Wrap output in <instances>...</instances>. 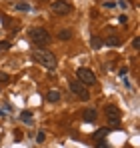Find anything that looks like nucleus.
<instances>
[{"label": "nucleus", "mask_w": 140, "mask_h": 148, "mask_svg": "<svg viewBox=\"0 0 140 148\" xmlns=\"http://www.w3.org/2000/svg\"><path fill=\"white\" fill-rule=\"evenodd\" d=\"M32 116H34V114H32L30 110H22V112H20V120H22L24 124H30V122H32Z\"/></svg>", "instance_id": "nucleus-11"}, {"label": "nucleus", "mask_w": 140, "mask_h": 148, "mask_svg": "<svg viewBox=\"0 0 140 148\" xmlns=\"http://www.w3.org/2000/svg\"><path fill=\"white\" fill-rule=\"evenodd\" d=\"M28 38H30V42H32L36 48H46L48 44L52 42L50 32H48L46 28H42V26L30 28V30H28Z\"/></svg>", "instance_id": "nucleus-2"}, {"label": "nucleus", "mask_w": 140, "mask_h": 148, "mask_svg": "<svg viewBox=\"0 0 140 148\" xmlns=\"http://www.w3.org/2000/svg\"><path fill=\"white\" fill-rule=\"evenodd\" d=\"M72 38V30H60L58 32V40H62V42H66Z\"/></svg>", "instance_id": "nucleus-12"}, {"label": "nucleus", "mask_w": 140, "mask_h": 148, "mask_svg": "<svg viewBox=\"0 0 140 148\" xmlns=\"http://www.w3.org/2000/svg\"><path fill=\"white\" fill-rule=\"evenodd\" d=\"M0 90H2V86H0Z\"/></svg>", "instance_id": "nucleus-24"}, {"label": "nucleus", "mask_w": 140, "mask_h": 148, "mask_svg": "<svg viewBox=\"0 0 140 148\" xmlns=\"http://www.w3.org/2000/svg\"><path fill=\"white\" fill-rule=\"evenodd\" d=\"M8 80H10V76H8V74H6V72H0V82H8Z\"/></svg>", "instance_id": "nucleus-18"}, {"label": "nucleus", "mask_w": 140, "mask_h": 148, "mask_svg": "<svg viewBox=\"0 0 140 148\" xmlns=\"http://www.w3.org/2000/svg\"><path fill=\"white\" fill-rule=\"evenodd\" d=\"M0 138H2V136H0Z\"/></svg>", "instance_id": "nucleus-25"}, {"label": "nucleus", "mask_w": 140, "mask_h": 148, "mask_svg": "<svg viewBox=\"0 0 140 148\" xmlns=\"http://www.w3.org/2000/svg\"><path fill=\"white\" fill-rule=\"evenodd\" d=\"M118 6H120V8H124V10H126V6H128V2H126V0H120V2H118Z\"/></svg>", "instance_id": "nucleus-22"}, {"label": "nucleus", "mask_w": 140, "mask_h": 148, "mask_svg": "<svg viewBox=\"0 0 140 148\" xmlns=\"http://www.w3.org/2000/svg\"><path fill=\"white\" fill-rule=\"evenodd\" d=\"M60 98H62V94H60L58 90H50V92L46 94V100H48V102H52V104H54V102H58Z\"/></svg>", "instance_id": "nucleus-10"}, {"label": "nucleus", "mask_w": 140, "mask_h": 148, "mask_svg": "<svg viewBox=\"0 0 140 148\" xmlns=\"http://www.w3.org/2000/svg\"><path fill=\"white\" fill-rule=\"evenodd\" d=\"M104 112H106V118H108V124L110 126H120V110H118L116 106H106L104 108Z\"/></svg>", "instance_id": "nucleus-6"}, {"label": "nucleus", "mask_w": 140, "mask_h": 148, "mask_svg": "<svg viewBox=\"0 0 140 148\" xmlns=\"http://www.w3.org/2000/svg\"><path fill=\"white\" fill-rule=\"evenodd\" d=\"M108 132H110V128H106V126H104V128H98V130H96V132H94V142H104V138H106V136H108Z\"/></svg>", "instance_id": "nucleus-8"}, {"label": "nucleus", "mask_w": 140, "mask_h": 148, "mask_svg": "<svg viewBox=\"0 0 140 148\" xmlns=\"http://www.w3.org/2000/svg\"><path fill=\"white\" fill-rule=\"evenodd\" d=\"M16 10H20V12H30L32 6H30L28 2H18V4H16Z\"/></svg>", "instance_id": "nucleus-14"}, {"label": "nucleus", "mask_w": 140, "mask_h": 148, "mask_svg": "<svg viewBox=\"0 0 140 148\" xmlns=\"http://www.w3.org/2000/svg\"><path fill=\"white\" fill-rule=\"evenodd\" d=\"M104 6H106V8H114L116 2H110V0H108V2H104Z\"/></svg>", "instance_id": "nucleus-21"}, {"label": "nucleus", "mask_w": 140, "mask_h": 148, "mask_svg": "<svg viewBox=\"0 0 140 148\" xmlns=\"http://www.w3.org/2000/svg\"><path fill=\"white\" fill-rule=\"evenodd\" d=\"M32 60H34V62H38V64H42V66L48 68L50 72H54V70H56V66H58L56 56H54L52 52L44 50V48H34V50H32Z\"/></svg>", "instance_id": "nucleus-1"}, {"label": "nucleus", "mask_w": 140, "mask_h": 148, "mask_svg": "<svg viewBox=\"0 0 140 148\" xmlns=\"http://www.w3.org/2000/svg\"><path fill=\"white\" fill-rule=\"evenodd\" d=\"M10 48V42L8 40H0V50H8Z\"/></svg>", "instance_id": "nucleus-17"}, {"label": "nucleus", "mask_w": 140, "mask_h": 148, "mask_svg": "<svg viewBox=\"0 0 140 148\" xmlns=\"http://www.w3.org/2000/svg\"><path fill=\"white\" fill-rule=\"evenodd\" d=\"M132 48H134V50L140 48V38H138V36H134V38H132Z\"/></svg>", "instance_id": "nucleus-16"}, {"label": "nucleus", "mask_w": 140, "mask_h": 148, "mask_svg": "<svg viewBox=\"0 0 140 148\" xmlns=\"http://www.w3.org/2000/svg\"><path fill=\"white\" fill-rule=\"evenodd\" d=\"M90 46L98 50V48H102V46H104V42H102L98 36H92V38H90Z\"/></svg>", "instance_id": "nucleus-13"}, {"label": "nucleus", "mask_w": 140, "mask_h": 148, "mask_svg": "<svg viewBox=\"0 0 140 148\" xmlns=\"http://www.w3.org/2000/svg\"><path fill=\"white\" fill-rule=\"evenodd\" d=\"M68 88H70V92L74 94V96H78L80 100H90V92H88V88L80 82V80H70L68 82Z\"/></svg>", "instance_id": "nucleus-3"}, {"label": "nucleus", "mask_w": 140, "mask_h": 148, "mask_svg": "<svg viewBox=\"0 0 140 148\" xmlns=\"http://www.w3.org/2000/svg\"><path fill=\"white\" fill-rule=\"evenodd\" d=\"M104 44H106V46H110V48H116V46L122 44V40L118 38L116 34H112V36H108V38H106V42H104Z\"/></svg>", "instance_id": "nucleus-9"}, {"label": "nucleus", "mask_w": 140, "mask_h": 148, "mask_svg": "<svg viewBox=\"0 0 140 148\" xmlns=\"http://www.w3.org/2000/svg\"><path fill=\"white\" fill-rule=\"evenodd\" d=\"M96 118H98V112H96V110H94V108H86V110H84V112H82V120H84V122H96Z\"/></svg>", "instance_id": "nucleus-7"}, {"label": "nucleus", "mask_w": 140, "mask_h": 148, "mask_svg": "<svg viewBox=\"0 0 140 148\" xmlns=\"http://www.w3.org/2000/svg\"><path fill=\"white\" fill-rule=\"evenodd\" d=\"M50 8H52V12L58 14V16H66V14L72 12V4H70V0H56V2L50 4Z\"/></svg>", "instance_id": "nucleus-5"}, {"label": "nucleus", "mask_w": 140, "mask_h": 148, "mask_svg": "<svg viewBox=\"0 0 140 148\" xmlns=\"http://www.w3.org/2000/svg\"><path fill=\"white\" fill-rule=\"evenodd\" d=\"M44 140H46V132H44V130H38V134H36V142L42 144Z\"/></svg>", "instance_id": "nucleus-15"}, {"label": "nucleus", "mask_w": 140, "mask_h": 148, "mask_svg": "<svg viewBox=\"0 0 140 148\" xmlns=\"http://www.w3.org/2000/svg\"><path fill=\"white\" fill-rule=\"evenodd\" d=\"M118 74H120L122 78H126V74H128V68H126V66H124V68H120V70H118Z\"/></svg>", "instance_id": "nucleus-19"}, {"label": "nucleus", "mask_w": 140, "mask_h": 148, "mask_svg": "<svg viewBox=\"0 0 140 148\" xmlns=\"http://www.w3.org/2000/svg\"><path fill=\"white\" fill-rule=\"evenodd\" d=\"M96 148H108V146H106L104 142H96Z\"/></svg>", "instance_id": "nucleus-23"}, {"label": "nucleus", "mask_w": 140, "mask_h": 148, "mask_svg": "<svg viewBox=\"0 0 140 148\" xmlns=\"http://www.w3.org/2000/svg\"><path fill=\"white\" fill-rule=\"evenodd\" d=\"M76 80H80L84 86H94L96 84V74L90 68H76Z\"/></svg>", "instance_id": "nucleus-4"}, {"label": "nucleus", "mask_w": 140, "mask_h": 148, "mask_svg": "<svg viewBox=\"0 0 140 148\" xmlns=\"http://www.w3.org/2000/svg\"><path fill=\"white\" fill-rule=\"evenodd\" d=\"M118 22H120V24H126V22H128V16H126V14H122V16L118 18Z\"/></svg>", "instance_id": "nucleus-20"}]
</instances>
